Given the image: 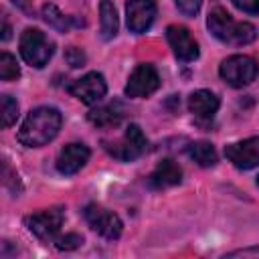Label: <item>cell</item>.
<instances>
[{"instance_id":"1","label":"cell","mask_w":259,"mask_h":259,"mask_svg":"<svg viewBox=\"0 0 259 259\" xmlns=\"http://www.w3.org/2000/svg\"><path fill=\"white\" fill-rule=\"evenodd\" d=\"M63 115L59 109L42 105L32 109L18 130V142L26 148H40L53 142L61 130Z\"/></svg>"},{"instance_id":"2","label":"cell","mask_w":259,"mask_h":259,"mask_svg":"<svg viewBox=\"0 0 259 259\" xmlns=\"http://www.w3.org/2000/svg\"><path fill=\"white\" fill-rule=\"evenodd\" d=\"M206 26L208 30L225 45H233V47H243L249 45L257 38V28L251 22H243V20H235L225 8L217 6L208 12L206 18Z\"/></svg>"},{"instance_id":"3","label":"cell","mask_w":259,"mask_h":259,"mask_svg":"<svg viewBox=\"0 0 259 259\" xmlns=\"http://www.w3.org/2000/svg\"><path fill=\"white\" fill-rule=\"evenodd\" d=\"M18 47H20V55L22 59L30 65V67H36V69H42L53 53H55V45L47 38V34L38 28H26L22 34H20V40H18Z\"/></svg>"},{"instance_id":"4","label":"cell","mask_w":259,"mask_h":259,"mask_svg":"<svg viewBox=\"0 0 259 259\" xmlns=\"http://www.w3.org/2000/svg\"><path fill=\"white\" fill-rule=\"evenodd\" d=\"M259 73V65L253 57L249 55H233L227 57L221 67H219V75L223 77L225 83H229L231 87H245L249 83L255 81Z\"/></svg>"},{"instance_id":"5","label":"cell","mask_w":259,"mask_h":259,"mask_svg":"<svg viewBox=\"0 0 259 259\" xmlns=\"http://www.w3.org/2000/svg\"><path fill=\"white\" fill-rule=\"evenodd\" d=\"M63 221H65V208L63 206H51V208H45L40 212L28 214L24 219V225L38 241L53 243V241H57V235L63 227Z\"/></svg>"},{"instance_id":"6","label":"cell","mask_w":259,"mask_h":259,"mask_svg":"<svg viewBox=\"0 0 259 259\" xmlns=\"http://www.w3.org/2000/svg\"><path fill=\"white\" fill-rule=\"evenodd\" d=\"M148 148V140L142 134L140 125L130 123L121 136V140L117 142H105V150L119 162H134L136 158H140Z\"/></svg>"},{"instance_id":"7","label":"cell","mask_w":259,"mask_h":259,"mask_svg":"<svg viewBox=\"0 0 259 259\" xmlns=\"http://www.w3.org/2000/svg\"><path fill=\"white\" fill-rule=\"evenodd\" d=\"M83 214H85V221L89 223V227L95 233H99L103 239H107V241L119 239V235L123 231V225H121V219L115 212H111V210H107L99 204H87Z\"/></svg>"},{"instance_id":"8","label":"cell","mask_w":259,"mask_h":259,"mask_svg":"<svg viewBox=\"0 0 259 259\" xmlns=\"http://www.w3.org/2000/svg\"><path fill=\"white\" fill-rule=\"evenodd\" d=\"M158 87H160V75H158L156 67L150 65V63H140L132 71V75L127 77V83H125L123 93L127 97L140 99V97L152 95Z\"/></svg>"},{"instance_id":"9","label":"cell","mask_w":259,"mask_h":259,"mask_svg":"<svg viewBox=\"0 0 259 259\" xmlns=\"http://www.w3.org/2000/svg\"><path fill=\"white\" fill-rule=\"evenodd\" d=\"M69 93L73 97H77L81 103H85V105H95L97 101H101L105 97L107 83H105L101 73L91 71V73L83 75L81 79H75L69 85Z\"/></svg>"},{"instance_id":"10","label":"cell","mask_w":259,"mask_h":259,"mask_svg":"<svg viewBox=\"0 0 259 259\" xmlns=\"http://www.w3.org/2000/svg\"><path fill=\"white\" fill-rule=\"evenodd\" d=\"M225 156L239 170H251L259 166V136L225 146Z\"/></svg>"},{"instance_id":"11","label":"cell","mask_w":259,"mask_h":259,"mask_svg":"<svg viewBox=\"0 0 259 259\" xmlns=\"http://www.w3.org/2000/svg\"><path fill=\"white\" fill-rule=\"evenodd\" d=\"M156 18V2L154 0H127L125 4V20L127 28L134 34L146 32Z\"/></svg>"},{"instance_id":"12","label":"cell","mask_w":259,"mask_h":259,"mask_svg":"<svg viewBox=\"0 0 259 259\" xmlns=\"http://www.w3.org/2000/svg\"><path fill=\"white\" fill-rule=\"evenodd\" d=\"M166 40H168L172 53L176 55V59H180L184 63H190L198 57V45L192 38L188 28L178 26V24H170L166 28Z\"/></svg>"},{"instance_id":"13","label":"cell","mask_w":259,"mask_h":259,"mask_svg":"<svg viewBox=\"0 0 259 259\" xmlns=\"http://www.w3.org/2000/svg\"><path fill=\"white\" fill-rule=\"evenodd\" d=\"M91 152L85 144H67L57 156V170L65 176L77 174L89 160Z\"/></svg>"},{"instance_id":"14","label":"cell","mask_w":259,"mask_h":259,"mask_svg":"<svg viewBox=\"0 0 259 259\" xmlns=\"http://www.w3.org/2000/svg\"><path fill=\"white\" fill-rule=\"evenodd\" d=\"M180 180H182V170H180V166L174 162V160H170V158H166V160H162L156 168H154V172L148 176V184L152 186V188H170V186H176V184H180Z\"/></svg>"},{"instance_id":"15","label":"cell","mask_w":259,"mask_h":259,"mask_svg":"<svg viewBox=\"0 0 259 259\" xmlns=\"http://www.w3.org/2000/svg\"><path fill=\"white\" fill-rule=\"evenodd\" d=\"M219 105H221V99L208 89H198L188 97V109L198 119H210L217 113Z\"/></svg>"},{"instance_id":"16","label":"cell","mask_w":259,"mask_h":259,"mask_svg":"<svg viewBox=\"0 0 259 259\" xmlns=\"http://www.w3.org/2000/svg\"><path fill=\"white\" fill-rule=\"evenodd\" d=\"M123 115H125V111H123L121 103L113 101V103H107V105L91 109L87 113V119L97 127H113L123 119Z\"/></svg>"},{"instance_id":"17","label":"cell","mask_w":259,"mask_h":259,"mask_svg":"<svg viewBox=\"0 0 259 259\" xmlns=\"http://www.w3.org/2000/svg\"><path fill=\"white\" fill-rule=\"evenodd\" d=\"M99 20H101V38L111 40L117 34L119 22H117V12L111 0H101L99 4Z\"/></svg>"},{"instance_id":"18","label":"cell","mask_w":259,"mask_h":259,"mask_svg":"<svg viewBox=\"0 0 259 259\" xmlns=\"http://www.w3.org/2000/svg\"><path fill=\"white\" fill-rule=\"evenodd\" d=\"M40 14H42V20H45L49 26H53L55 30H59V32H67L71 26L83 24V22L75 20L73 16H65L55 4H45V6L40 8Z\"/></svg>"},{"instance_id":"19","label":"cell","mask_w":259,"mask_h":259,"mask_svg":"<svg viewBox=\"0 0 259 259\" xmlns=\"http://www.w3.org/2000/svg\"><path fill=\"white\" fill-rule=\"evenodd\" d=\"M186 152L202 168H210V166L217 164V150L208 142H192V144H188Z\"/></svg>"},{"instance_id":"20","label":"cell","mask_w":259,"mask_h":259,"mask_svg":"<svg viewBox=\"0 0 259 259\" xmlns=\"http://www.w3.org/2000/svg\"><path fill=\"white\" fill-rule=\"evenodd\" d=\"M20 77V67L16 63V59L10 53H2L0 55V79L2 81H14Z\"/></svg>"},{"instance_id":"21","label":"cell","mask_w":259,"mask_h":259,"mask_svg":"<svg viewBox=\"0 0 259 259\" xmlns=\"http://www.w3.org/2000/svg\"><path fill=\"white\" fill-rule=\"evenodd\" d=\"M0 109H2V127H10L18 117V103L12 95L0 97Z\"/></svg>"},{"instance_id":"22","label":"cell","mask_w":259,"mask_h":259,"mask_svg":"<svg viewBox=\"0 0 259 259\" xmlns=\"http://www.w3.org/2000/svg\"><path fill=\"white\" fill-rule=\"evenodd\" d=\"M55 245H57V249H61V251H73V249H77V247L83 245V237L77 235V233H67V235H63V237H57Z\"/></svg>"},{"instance_id":"23","label":"cell","mask_w":259,"mask_h":259,"mask_svg":"<svg viewBox=\"0 0 259 259\" xmlns=\"http://www.w3.org/2000/svg\"><path fill=\"white\" fill-rule=\"evenodd\" d=\"M174 4L178 6V10H180L184 16H196L198 10H200L202 0H174Z\"/></svg>"},{"instance_id":"24","label":"cell","mask_w":259,"mask_h":259,"mask_svg":"<svg viewBox=\"0 0 259 259\" xmlns=\"http://www.w3.org/2000/svg\"><path fill=\"white\" fill-rule=\"evenodd\" d=\"M65 59H67V63L71 65V67H83L85 65V53L81 51V49H77V47H69L67 51H65Z\"/></svg>"},{"instance_id":"25","label":"cell","mask_w":259,"mask_h":259,"mask_svg":"<svg viewBox=\"0 0 259 259\" xmlns=\"http://www.w3.org/2000/svg\"><path fill=\"white\" fill-rule=\"evenodd\" d=\"M233 4L247 14H259V0H233Z\"/></svg>"},{"instance_id":"26","label":"cell","mask_w":259,"mask_h":259,"mask_svg":"<svg viewBox=\"0 0 259 259\" xmlns=\"http://www.w3.org/2000/svg\"><path fill=\"white\" fill-rule=\"evenodd\" d=\"M259 257V247H249V249H239V251H231L227 253V257Z\"/></svg>"},{"instance_id":"27","label":"cell","mask_w":259,"mask_h":259,"mask_svg":"<svg viewBox=\"0 0 259 259\" xmlns=\"http://www.w3.org/2000/svg\"><path fill=\"white\" fill-rule=\"evenodd\" d=\"M12 4L14 6H18L20 10H24V12H28L30 10V0H12Z\"/></svg>"},{"instance_id":"28","label":"cell","mask_w":259,"mask_h":259,"mask_svg":"<svg viewBox=\"0 0 259 259\" xmlns=\"http://www.w3.org/2000/svg\"><path fill=\"white\" fill-rule=\"evenodd\" d=\"M10 38V24L6 22V18H2V40Z\"/></svg>"},{"instance_id":"29","label":"cell","mask_w":259,"mask_h":259,"mask_svg":"<svg viewBox=\"0 0 259 259\" xmlns=\"http://www.w3.org/2000/svg\"><path fill=\"white\" fill-rule=\"evenodd\" d=\"M257 186H259V176H257Z\"/></svg>"}]
</instances>
